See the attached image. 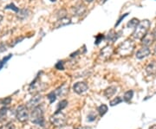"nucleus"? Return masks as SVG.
Segmentation results:
<instances>
[{
	"label": "nucleus",
	"mask_w": 156,
	"mask_h": 129,
	"mask_svg": "<svg viewBox=\"0 0 156 129\" xmlns=\"http://www.w3.org/2000/svg\"><path fill=\"white\" fill-rule=\"evenodd\" d=\"M117 89L116 87H115V86H111V87H108V89L104 90V96L107 98H110L113 96H115V94L116 93Z\"/></svg>",
	"instance_id": "dca6fc26"
},
{
	"label": "nucleus",
	"mask_w": 156,
	"mask_h": 129,
	"mask_svg": "<svg viewBox=\"0 0 156 129\" xmlns=\"http://www.w3.org/2000/svg\"><path fill=\"white\" fill-rule=\"evenodd\" d=\"M118 37H119V33L118 32H115V30H110L106 37H105V40H106L107 42H108V43L113 44V43H115L118 39Z\"/></svg>",
	"instance_id": "4468645a"
},
{
	"label": "nucleus",
	"mask_w": 156,
	"mask_h": 129,
	"mask_svg": "<svg viewBox=\"0 0 156 129\" xmlns=\"http://www.w3.org/2000/svg\"><path fill=\"white\" fill-rule=\"evenodd\" d=\"M108 106L105 105V104H102V105H101L100 107H98V112L100 113L101 116H102V115H104L107 112H108Z\"/></svg>",
	"instance_id": "4be33fe9"
},
{
	"label": "nucleus",
	"mask_w": 156,
	"mask_h": 129,
	"mask_svg": "<svg viewBox=\"0 0 156 129\" xmlns=\"http://www.w3.org/2000/svg\"><path fill=\"white\" fill-rule=\"evenodd\" d=\"M2 20H3V16H2V15H0V23L2 22Z\"/></svg>",
	"instance_id": "4c0bfd02"
},
{
	"label": "nucleus",
	"mask_w": 156,
	"mask_h": 129,
	"mask_svg": "<svg viewBox=\"0 0 156 129\" xmlns=\"http://www.w3.org/2000/svg\"><path fill=\"white\" fill-rule=\"evenodd\" d=\"M31 1H33V0H31Z\"/></svg>",
	"instance_id": "79ce46f5"
},
{
	"label": "nucleus",
	"mask_w": 156,
	"mask_h": 129,
	"mask_svg": "<svg viewBox=\"0 0 156 129\" xmlns=\"http://www.w3.org/2000/svg\"><path fill=\"white\" fill-rule=\"evenodd\" d=\"M141 41V44L143 46H147V47H149L150 45L153 44V43L154 42V37H153V34L152 32L151 33L146 34L145 36L140 39Z\"/></svg>",
	"instance_id": "f8f14e48"
},
{
	"label": "nucleus",
	"mask_w": 156,
	"mask_h": 129,
	"mask_svg": "<svg viewBox=\"0 0 156 129\" xmlns=\"http://www.w3.org/2000/svg\"><path fill=\"white\" fill-rule=\"evenodd\" d=\"M128 13H125L124 15H122V16H121V17H120V18L118 19V21H117V22H116V23H115V27H117V26H118V25H119V24H120V23H122V21L123 19H124V18H125V17H128Z\"/></svg>",
	"instance_id": "c756f323"
},
{
	"label": "nucleus",
	"mask_w": 156,
	"mask_h": 129,
	"mask_svg": "<svg viewBox=\"0 0 156 129\" xmlns=\"http://www.w3.org/2000/svg\"><path fill=\"white\" fill-rule=\"evenodd\" d=\"M89 89V86L86 82H76L75 83L74 86H73V90L75 93H76L77 95H82L85 93L87 90Z\"/></svg>",
	"instance_id": "6e6552de"
},
{
	"label": "nucleus",
	"mask_w": 156,
	"mask_h": 129,
	"mask_svg": "<svg viewBox=\"0 0 156 129\" xmlns=\"http://www.w3.org/2000/svg\"><path fill=\"white\" fill-rule=\"evenodd\" d=\"M149 129H156V125H153V126H151V127Z\"/></svg>",
	"instance_id": "f704fd0d"
},
{
	"label": "nucleus",
	"mask_w": 156,
	"mask_h": 129,
	"mask_svg": "<svg viewBox=\"0 0 156 129\" xmlns=\"http://www.w3.org/2000/svg\"><path fill=\"white\" fill-rule=\"evenodd\" d=\"M134 48H135V44H134V41L131 39H127L118 46L116 53L122 57L129 56L134 52Z\"/></svg>",
	"instance_id": "f257e3e1"
},
{
	"label": "nucleus",
	"mask_w": 156,
	"mask_h": 129,
	"mask_svg": "<svg viewBox=\"0 0 156 129\" xmlns=\"http://www.w3.org/2000/svg\"><path fill=\"white\" fill-rule=\"evenodd\" d=\"M146 73L148 75L151 76H154L156 75V62L153 61L151 62L147 67H146Z\"/></svg>",
	"instance_id": "ddd939ff"
},
{
	"label": "nucleus",
	"mask_w": 156,
	"mask_h": 129,
	"mask_svg": "<svg viewBox=\"0 0 156 129\" xmlns=\"http://www.w3.org/2000/svg\"><path fill=\"white\" fill-rule=\"evenodd\" d=\"M24 39V37H17L15 40H13V42L11 43V44H10V46L11 47H13V46H15V45L17 44H18V43H20L21 41H23V40Z\"/></svg>",
	"instance_id": "cd10ccee"
},
{
	"label": "nucleus",
	"mask_w": 156,
	"mask_h": 129,
	"mask_svg": "<svg viewBox=\"0 0 156 129\" xmlns=\"http://www.w3.org/2000/svg\"><path fill=\"white\" fill-rule=\"evenodd\" d=\"M68 12L65 9H62L56 12V17L57 19H60V18H63V17H67Z\"/></svg>",
	"instance_id": "412c9836"
},
{
	"label": "nucleus",
	"mask_w": 156,
	"mask_h": 129,
	"mask_svg": "<svg viewBox=\"0 0 156 129\" xmlns=\"http://www.w3.org/2000/svg\"><path fill=\"white\" fill-rule=\"evenodd\" d=\"M133 96H134V91L133 90H128V91H127L124 94L123 100L126 101V102H128V101H131V99L133 98Z\"/></svg>",
	"instance_id": "a211bd4d"
},
{
	"label": "nucleus",
	"mask_w": 156,
	"mask_h": 129,
	"mask_svg": "<svg viewBox=\"0 0 156 129\" xmlns=\"http://www.w3.org/2000/svg\"><path fill=\"white\" fill-rule=\"evenodd\" d=\"M123 100L121 98V97H115L114 100H112L110 101V105L111 106H115V105H117V104H119V103H121Z\"/></svg>",
	"instance_id": "a878e982"
},
{
	"label": "nucleus",
	"mask_w": 156,
	"mask_h": 129,
	"mask_svg": "<svg viewBox=\"0 0 156 129\" xmlns=\"http://www.w3.org/2000/svg\"><path fill=\"white\" fill-rule=\"evenodd\" d=\"M3 65H4L3 62H2V61H0V69H1V68L3 67Z\"/></svg>",
	"instance_id": "e433bc0d"
},
{
	"label": "nucleus",
	"mask_w": 156,
	"mask_h": 129,
	"mask_svg": "<svg viewBox=\"0 0 156 129\" xmlns=\"http://www.w3.org/2000/svg\"><path fill=\"white\" fill-rule=\"evenodd\" d=\"M150 53L151 51L148 47H147V46H142L139 51H137L135 56H136V58H137V59L141 60V59H144L145 57L149 56Z\"/></svg>",
	"instance_id": "1a4fd4ad"
},
{
	"label": "nucleus",
	"mask_w": 156,
	"mask_h": 129,
	"mask_svg": "<svg viewBox=\"0 0 156 129\" xmlns=\"http://www.w3.org/2000/svg\"><path fill=\"white\" fill-rule=\"evenodd\" d=\"M0 104H1V100H0Z\"/></svg>",
	"instance_id": "a19ab883"
},
{
	"label": "nucleus",
	"mask_w": 156,
	"mask_h": 129,
	"mask_svg": "<svg viewBox=\"0 0 156 129\" xmlns=\"http://www.w3.org/2000/svg\"><path fill=\"white\" fill-rule=\"evenodd\" d=\"M151 23L149 20L145 19L143 21L139 23V24L134 28V31L133 32V37L134 39L140 40L148 32V30L150 28Z\"/></svg>",
	"instance_id": "f03ea898"
},
{
	"label": "nucleus",
	"mask_w": 156,
	"mask_h": 129,
	"mask_svg": "<svg viewBox=\"0 0 156 129\" xmlns=\"http://www.w3.org/2000/svg\"><path fill=\"white\" fill-rule=\"evenodd\" d=\"M154 56L156 57V45L154 46Z\"/></svg>",
	"instance_id": "72a5a7b5"
},
{
	"label": "nucleus",
	"mask_w": 156,
	"mask_h": 129,
	"mask_svg": "<svg viewBox=\"0 0 156 129\" xmlns=\"http://www.w3.org/2000/svg\"><path fill=\"white\" fill-rule=\"evenodd\" d=\"M114 54V48L112 45H107L100 51L99 57L102 61H108Z\"/></svg>",
	"instance_id": "423d86ee"
},
{
	"label": "nucleus",
	"mask_w": 156,
	"mask_h": 129,
	"mask_svg": "<svg viewBox=\"0 0 156 129\" xmlns=\"http://www.w3.org/2000/svg\"><path fill=\"white\" fill-rule=\"evenodd\" d=\"M16 118L20 122H26L30 119V113H29V108L25 105H20L18 106L16 110Z\"/></svg>",
	"instance_id": "39448f33"
},
{
	"label": "nucleus",
	"mask_w": 156,
	"mask_h": 129,
	"mask_svg": "<svg viewBox=\"0 0 156 129\" xmlns=\"http://www.w3.org/2000/svg\"><path fill=\"white\" fill-rule=\"evenodd\" d=\"M152 34H153V37H154V41H156V28L153 30Z\"/></svg>",
	"instance_id": "473e14b6"
},
{
	"label": "nucleus",
	"mask_w": 156,
	"mask_h": 129,
	"mask_svg": "<svg viewBox=\"0 0 156 129\" xmlns=\"http://www.w3.org/2000/svg\"><path fill=\"white\" fill-rule=\"evenodd\" d=\"M55 68H56V69H58V70H63V69H64L63 62H62V61H59V62H57L56 65H55Z\"/></svg>",
	"instance_id": "c85d7f7f"
},
{
	"label": "nucleus",
	"mask_w": 156,
	"mask_h": 129,
	"mask_svg": "<svg viewBox=\"0 0 156 129\" xmlns=\"http://www.w3.org/2000/svg\"><path fill=\"white\" fill-rule=\"evenodd\" d=\"M139 23L140 21L137 18H133V19H131V20L128 23L127 27H128V28H135V27L139 24Z\"/></svg>",
	"instance_id": "6ab92c4d"
},
{
	"label": "nucleus",
	"mask_w": 156,
	"mask_h": 129,
	"mask_svg": "<svg viewBox=\"0 0 156 129\" xmlns=\"http://www.w3.org/2000/svg\"><path fill=\"white\" fill-rule=\"evenodd\" d=\"M96 119V115H95L93 113H90L88 115V121H94Z\"/></svg>",
	"instance_id": "2f4dec72"
},
{
	"label": "nucleus",
	"mask_w": 156,
	"mask_h": 129,
	"mask_svg": "<svg viewBox=\"0 0 156 129\" xmlns=\"http://www.w3.org/2000/svg\"><path fill=\"white\" fill-rule=\"evenodd\" d=\"M67 105H68V101H66V100H62V101H61L59 103H58V105H57L56 112H61L63 108H65V107H67Z\"/></svg>",
	"instance_id": "aec40b11"
},
{
	"label": "nucleus",
	"mask_w": 156,
	"mask_h": 129,
	"mask_svg": "<svg viewBox=\"0 0 156 129\" xmlns=\"http://www.w3.org/2000/svg\"><path fill=\"white\" fill-rule=\"evenodd\" d=\"M47 97H48V99L50 100V103H53L54 101H56V93H55V92H50V94H48Z\"/></svg>",
	"instance_id": "b1692460"
},
{
	"label": "nucleus",
	"mask_w": 156,
	"mask_h": 129,
	"mask_svg": "<svg viewBox=\"0 0 156 129\" xmlns=\"http://www.w3.org/2000/svg\"><path fill=\"white\" fill-rule=\"evenodd\" d=\"M30 11L28 9H20L17 12V17L19 20H24L30 16Z\"/></svg>",
	"instance_id": "2eb2a0df"
},
{
	"label": "nucleus",
	"mask_w": 156,
	"mask_h": 129,
	"mask_svg": "<svg viewBox=\"0 0 156 129\" xmlns=\"http://www.w3.org/2000/svg\"><path fill=\"white\" fill-rule=\"evenodd\" d=\"M51 124L56 127H62L67 123L66 116L61 112H56L50 119Z\"/></svg>",
	"instance_id": "20e7f679"
},
{
	"label": "nucleus",
	"mask_w": 156,
	"mask_h": 129,
	"mask_svg": "<svg viewBox=\"0 0 156 129\" xmlns=\"http://www.w3.org/2000/svg\"><path fill=\"white\" fill-rule=\"evenodd\" d=\"M5 10H12V11H14L15 12H17L18 10H19L14 4H10V5H6L5 7Z\"/></svg>",
	"instance_id": "393cba45"
},
{
	"label": "nucleus",
	"mask_w": 156,
	"mask_h": 129,
	"mask_svg": "<svg viewBox=\"0 0 156 129\" xmlns=\"http://www.w3.org/2000/svg\"><path fill=\"white\" fill-rule=\"evenodd\" d=\"M11 101V99L10 97H8V98H6V99H3V100H1V104H3V105H8V104H10Z\"/></svg>",
	"instance_id": "7c9ffc66"
},
{
	"label": "nucleus",
	"mask_w": 156,
	"mask_h": 129,
	"mask_svg": "<svg viewBox=\"0 0 156 129\" xmlns=\"http://www.w3.org/2000/svg\"><path fill=\"white\" fill-rule=\"evenodd\" d=\"M106 1H107V0H101V4H104V3H105Z\"/></svg>",
	"instance_id": "58836bf2"
},
{
	"label": "nucleus",
	"mask_w": 156,
	"mask_h": 129,
	"mask_svg": "<svg viewBox=\"0 0 156 129\" xmlns=\"http://www.w3.org/2000/svg\"><path fill=\"white\" fill-rule=\"evenodd\" d=\"M0 129H15V125H14L13 122L9 121V122H7L5 125L1 126Z\"/></svg>",
	"instance_id": "5701e85b"
},
{
	"label": "nucleus",
	"mask_w": 156,
	"mask_h": 129,
	"mask_svg": "<svg viewBox=\"0 0 156 129\" xmlns=\"http://www.w3.org/2000/svg\"><path fill=\"white\" fill-rule=\"evenodd\" d=\"M30 118L31 120V121L36 125L42 126V127L44 125V111H43L42 107L40 106H37V107L32 108V111H31Z\"/></svg>",
	"instance_id": "7ed1b4c3"
},
{
	"label": "nucleus",
	"mask_w": 156,
	"mask_h": 129,
	"mask_svg": "<svg viewBox=\"0 0 156 129\" xmlns=\"http://www.w3.org/2000/svg\"><path fill=\"white\" fill-rule=\"evenodd\" d=\"M103 39H104V36H103V35H101V34H99V35H97V36L95 37V44L98 45Z\"/></svg>",
	"instance_id": "bb28decb"
},
{
	"label": "nucleus",
	"mask_w": 156,
	"mask_h": 129,
	"mask_svg": "<svg viewBox=\"0 0 156 129\" xmlns=\"http://www.w3.org/2000/svg\"><path fill=\"white\" fill-rule=\"evenodd\" d=\"M71 23V19L69 17H63V18H60V19H57V21L54 24V27L55 29L62 28V27H64V26H67L69 24Z\"/></svg>",
	"instance_id": "9b49d317"
},
{
	"label": "nucleus",
	"mask_w": 156,
	"mask_h": 129,
	"mask_svg": "<svg viewBox=\"0 0 156 129\" xmlns=\"http://www.w3.org/2000/svg\"><path fill=\"white\" fill-rule=\"evenodd\" d=\"M86 10H87V8H86V5L83 3H82V2L77 3L76 5L72 7L73 15L76 17H82L83 15L85 14Z\"/></svg>",
	"instance_id": "0eeeda50"
},
{
	"label": "nucleus",
	"mask_w": 156,
	"mask_h": 129,
	"mask_svg": "<svg viewBox=\"0 0 156 129\" xmlns=\"http://www.w3.org/2000/svg\"><path fill=\"white\" fill-rule=\"evenodd\" d=\"M85 1H86L87 3H92V2H94L95 0H85Z\"/></svg>",
	"instance_id": "c9c22d12"
},
{
	"label": "nucleus",
	"mask_w": 156,
	"mask_h": 129,
	"mask_svg": "<svg viewBox=\"0 0 156 129\" xmlns=\"http://www.w3.org/2000/svg\"><path fill=\"white\" fill-rule=\"evenodd\" d=\"M9 108L6 107H2L0 109V122H3L5 120V119L7 118V113L9 112Z\"/></svg>",
	"instance_id": "f3484780"
},
{
	"label": "nucleus",
	"mask_w": 156,
	"mask_h": 129,
	"mask_svg": "<svg viewBox=\"0 0 156 129\" xmlns=\"http://www.w3.org/2000/svg\"><path fill=\"white\" fill-rule=\"evenodd\" d=\"M50 1H51V2H56V0H50Z\"/></svg>",
	"instance_id": "ea45409f"
},
{
	"label": "nucleus",
	"mask_w": 156,
	"mask_h": 129,
	"mask_svg": "<svg viewBox=\"0 0 156 129\" xmlns=\"http://www.w3.org/2000/svg\"><path fill=\"white\" fill-rule=\"evenodd\" d=\"M43 101V96H40V95H37L34 97H32L30 99V101L28 102V105H27V107H30V108H34V107H37L40 105V103Z\"/></svg>",
	"instance_id": "9d476101"
}]
</instances>
